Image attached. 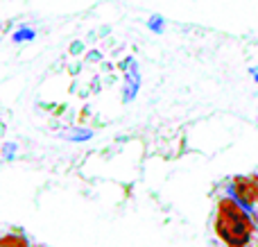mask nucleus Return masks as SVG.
I'll return each mask as SVG.
<instances>
[{
  "mask_svg": "<svg viewBox=\"0 0 258 247\" xmlns=\"http://www.w3.org/2000/svg\"><path fill=\"white\" fill-rule=\"evenodd\" d=\"M215 236L227 247L249 245L251 236L256 234V225L251 211L245 209L233 195H224L215 204Z\"/></svg>",
  "mask_w": 258,
  "mask_h": 247,
  "instance_id": "obj_1",
  "label": "nucleus"
},
{
  "mask_svg": "<svg viewBox=\"0 0 258 247\" xmlns=\"http://www.w3.org/2000/svg\"><path fill=\"white\" fill-rule=\"evenodd\" d=\"M229 191L245 209L258 207V175H236L229 184Z\"/></svg>",
  "mask_w": 258,
  "mask_h": 247,
  "instance_id": "obj_2",
  "label": "nucleus"
},
{
  "mask_svg": "<svg viewBox=\"0 0 258 247\" xmlns=\"http://www.w3.org/2000/svg\"><path fill=\"white\" fill-rule=\"evenodd\" d=\"M0 247H30V243L18 234H7L0 238Z\"/></svg>",
  "mask_w": 258,
  "mask_h": 247,
  "instance_id": "obj_3",
  "label": "nucleus"
},
{
  "mask_svg": "<svg viewBox=\"0 0 258 247\" xmlns=\"http://www.w3.org/2000/svg\"><path fill=\"white\" fill-rule=\"evenodd\" d=\"M238 247H251V245H238Z\"/></svg>",
  "mask_w": 258,
  "mask_h": 247,
  "instance_id": "obj_4",
  "label": "nucleus"
}]
</instances>
